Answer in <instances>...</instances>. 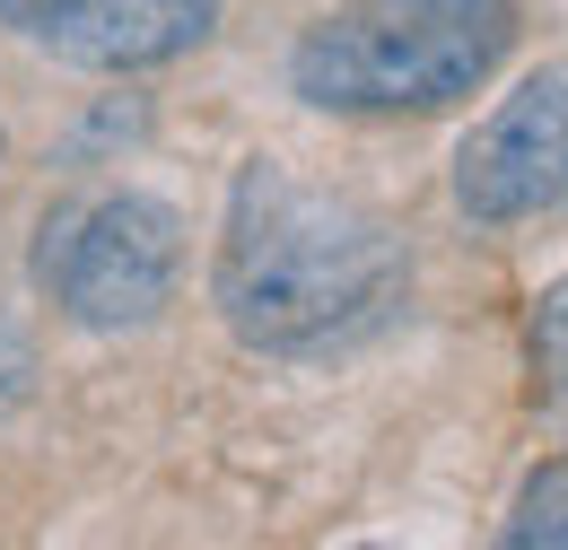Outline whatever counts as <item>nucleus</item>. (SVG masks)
I'll return each mask as SVG.
<instances>
[{
	"mask_svg": "<svg viewBox=\"0 0 568 550\" xmlns=\"http://www.w3.org/2000/svg\"><path fill=\"white\" fill-rule=\"evenodd\" d=\"M403 288H412V245L376 202L306 184L272 157L236 175L211 297L245 349H281V358L333 349L385 324Z\"/></svg>",
	"mask_w": 568,
	"mask_h": 550,
	"instance_id": "nucleus-1",
	"label": "nucleus"
},
{
	"mask_svg": "<svg viewBox=\"0 0 568 550\" xmlns=\"http://www.w3.org/2000/svg\"><path fill=\"white\" fill-rule=\"evenodd\" d=\"M516 44L507 0H351L315 18L288 53V88L315 114H446L490 88Z\"/></svg>",
	"mask_w": 568,
	"mask_h": 550,
	"instance_id": "nucleus-2",
	"label": "nucleus"
},
{
	"mask_svg": "<svg viewBox=\"0 0 568 550\" xmlns=\"http://www.w3.org/2000/svg\"><path fill=\"white\" fill-rule=\"evenodd\" d=\"M36 279L79 333H141L166 315L184 279V218L158 193H97V202L44 218Z\"/></svg>",
	"mask_w": 568,
	"mask_h": 550,
	"instance_id": "nucleus-3",
	"label": "nucleus"
},
{
	"mask_svg": "<svg viewBox=\"0 0 568 550\" xmlns=\"http://www.w3.org/2000/svg\"><path fill=\"white\" fill-rule=\"evenodd\" d=\"M568 202V62L525 70L455 149V210L473 227H525Z\"/></svg>",
	"mask_w": 568,
	"mask_h": 550,
	"instance_id": "nucleus-4",
	"label": "nucleus"
},
{
	"mask_svg": "<svg viewBox=\"0 0 568 550\" xmlns=\"http://www.w3.org/2000/svg\"><path fill=\"white\" fill-rule=\"evenodd\" d=\"M0 27L71 70H166L211 44L219 0H0Z\"/></svg>",
	"mask_w": 568,
	"mask_h": 550,
	"instance_id": "nucleus-5",
	"label": "nucleus"
},
{
	"mask_svg": "<svg viewBox=\"0 0 568 550\" xmlns=\"http://www.w3.org/2000/svg\"><path fill=\"white\" fill-rule=\"evenodd\" d=\"M507 550H568V455H560V464H542L534 481L516 489Z\"/></svg>",
	"mask_w": 568,
	"mask_h": 550,
	"instance_id": "nucleus-6",
	"label": "nucleus"
},
{
	"mask_svg": "<svg viewBox=\"0 0 568 550\" xmlns=\"http://www.w3.org/2000/svg\"><path fill=\"white\" fill-rule=\"evenodd\" d=\"M525 342H534V376H542V403L568 411V272L534 297V324H525Z\"/></svg>",
	"mask_w": 568,
	"mask_h": 550,
	"instance_id": "nucleus-7",
	"label": "nucleus"
},
{
	"mask_svg": "<svg viewBox=\"0 0 568 550\" xmlns=\"http://www.w3.org/2000/svg\"><path fill=\"white\" fill-rule=\"evenodd\" d=\"M27 394H36V342L0 315V419L9 411H27Z\"/></svg>",
	"mask_w": 568,
	"mask_h": 550,
	"instance_id": "nucleus-8",
	"label": "nucleus"
}]
</instances>
